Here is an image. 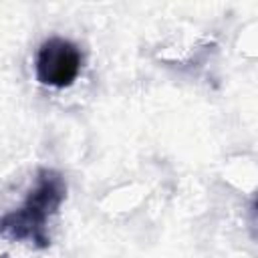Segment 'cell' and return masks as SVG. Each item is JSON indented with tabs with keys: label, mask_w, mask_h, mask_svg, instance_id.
<instances>
[{
	"label": "cell",
	"mask_w": 258,
	"mask_h": 258,
	"mask_svg": "<svg viewBox=\"0 0 258 258\" xmlns=\"http://www.w3.org/2000/svg\"><path fill=\"white\" fill-rule=\"evenodd\" d=\"M67 196V183L54 169H40L36 185L26 202L0 220V232L10 240H28L36 246H48L46 220L58 210Z\"/></svg>",
	"instance_id": "obj_1"
},
{
	"label": "cell",
	"mask_w": 258,
	"mask_h": 258,
	"mask_svg": "<svg viewBox=\"0 0 258 258\" xmlns=\"http://www.w3.org/2000/svg\"><path fill=\"white\" fill-rule=\"evenodd\" d=\"M81 64L83 54L75 42L60 36H50L36 52V79L40 85L64 89L77 81Z\"/></svg>",
	"instance_id": "obj_2"
}]
</instances>
